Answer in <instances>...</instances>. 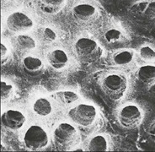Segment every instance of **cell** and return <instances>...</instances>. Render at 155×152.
<instances>
[{
    "mask_svg": "<svg viewBox=\"0 0 155 152\" xmlns=\"http://www.w3.org/2000/svg\"><path fill=\"white\" fill-rule=\"evenodd\" d=\"M25 148L35 151L47 147L49 138L45 129L38 125H32L26 130L23 138Z\"/></svg>",
    "mask_w": 155,
    "mask_h": 152,
    "instance_id": "cell-3",
    "label": "cell"
},
{
    "mask_svg": "<svg viewBox=\"0 0 155 152\" xmlns=\"http://www.w3.org/2000/svg\"><path fill=\"white\" fill-rule=\"evenodd\" d=\"M147 136L149 138V140L155 144V121L148 127Z\"/></svg>",
    "mask_w": 155,
    "mask_h": 152,
    "instance_id": "cell-24",
    "label": "cell"
},
{
    "mask_svg": "<svg viewBox=\"0 0 155 152\" xmlns=\"http://www.w3.org/2000/svg\"><path fill=\"white\" fill-rule=\"evenodd\" d=\"M6 25L9 31L15 33H22L33 27V20L22 12H14L8 16Z\"/></svg>",
    "mask_w": 155,
    "mask_h": 152,
    "instance_id": "cell-7",
    "label": "cell"
},
{
    "mask_svg": "<svg viewBox=\"0 0 155 152\" xmlns=\"http://www.w3.org/2000/svg\"><path fill=\"white\" fill-rule=\"evenodd\" d=\"M68 115L75 123L83 127H88L95 121L97 111L93 105L79 104L71 108Z\"/></svg>",
    "mask_w": 155,
    "mask_h": 152,
    "instance_id": "cell-6",
    "label": "cell"
},
{
    "mask_svg": "<svg viewBox=\"0 0 155 152\" xmlns=\"http://www.w3.org/2000/svg\"><path fill=\"white\" fill-rule=\"evenodd\" d=\"M66 0H39L40 9L46 15H56L64 8Z\"/></svg>",
    "mask_w": 155,
    "mask_h": 152,
    "instance_id": "cell-14",
    "label": "cell"
},
{
    "mask_svg": "<svg viewBox=\"0 0 155 152\" xmlns=\"http://www.w3.org/2000/svg\"><path fill=\"white\" fill-rule=\"evenodd\" d=\"M142 13L147 20L154 21L155 20V1H150L144 4Z\"/></svg>",
    "mask_w": 155,
    "mask_h": 152,
    "instance_id": "cell-22",
    "label": "cell"
},
{
    "mask_svg": "<svg viewBox=\"0 0 155 152\" xmlns=\"http://www.w3.org/2000/svg\"><path fill=\"white\" fill-rule=\"evenodd\" d=\"M39 38L45 44L53 43L58 38L57 33L51 27H43L39 31Z\"/></svg>",
    "mask_w": 155,
    "mask_h": 152,
    "instance_id": "cell-19",
    "label": "cell"
},
{
    "mask_svg": "<svg viewBox=\"0 0 155 152\" xmlns=\"http://www.w3.org/2000/svg\"><path fill=\"white\" fill-rule=\"evenodd\" d=\"M58 99L60 100V101L65 104V105H70L73 104L74 102L77 101L78 100V95L77 93H75L74 91L71 90H64V91H60L57 93Z\"/></svg>",
    "mask_w": 155,
    "mask_h": 152,
    "instance_id": "cell-20",
    "label": "cell"
},
{
    "mask_svg": "<svg viewBox=\"0 0 155 152\" xmlns=\"http://www.w3.org/2000/svg\"><path fill=\"white\" fill-rule=\"evenodd\" d=\"M148 93L152 97L155 99V82H153L152 85L149 86V89H148Z\"/></svg>",
    "mask_w": 155,
    "mask_h": 152,
    "instance_id": "cell-26",
    "label": "cell"
},
{
    "mask_svg": "<svg viewBox=\"0 0 155 152\" xmlns=\"http://www.w3.org/2000/svg\"><path fill=\"white\" fill-rule=\"evenodd\" d=\"M104 43L111 49H120L126 47L128 43L127 37L118 29H110L103 35Z\"/></svg>",
    "mask_w": 155,
    "mask_h": 152,
    "instance_id": "cell-10",
    "label": "cell"
},
{
    "mask_svg": "<svg viewBox=\"0 0 155 152\" xmlns=\"http://www.w3.org/2000/svg\"><path fill=\"white\" fill-rule=\"evenodd\" d=\"M47 61L52 69L61 70L68 63V57L62 49H55L47 55Z\"/></svg>",
    "mask_w": 155,
    "mask_h": 152,
    "instance_id": "cell-12",
    "label": "cell"
},
{
    "mask_svg": "<svg viewBox=\"0 0 155 152\" xmlns=\"http://www.w3.org/2000/svg\"><path fill=\"white\" fill-rule=\"evenodd\" d=\"M77 129L68 123H60L53 133L55 144L60 150L71 148L74 144V142L77 140Z\"/></svg>",
    "mask_w": 155,
    "mask_h": 152,
    "instance_id": "cell-5",
    "label": "cell"
},
{
    "mask_svg": "<svg viewBox=\"0 0 155 152\" xmlns=\"http://www.w3.org/2000/svg\"><path fill=\"white\" fill-rule=\"evenodd\" d=\"M74 50L78 60L84 64H91L99 61L103 54V50L93 39L82 37L74 45Z\"/></svg>",
    "mask_w": 155,
    "mask_h": 152,
    "instance_id": "cell-1",
    "label": "cell"
},
{
    "mask_svg": "<svg viewBox=\"0 0 155 152\" xmlns=\"http://www.w3.org/2000/svg\"><path fill=\"white\" fill-rule=\"evenodd\" d=\"M24 72L31 77H37L44 72V64L41 59L35 57L28 56L22 61Z\"/></svg>",
    "mask_w": 155,
    "mask_h": 152,
    "instance_id": "cell-11",
    "label": "cell"
},
{
    "mask_svg": "<svg viewBox=\"0 0 155 152\" xmlns=\"http://www.w3.org/2000/svg\"><path fill=\"white\" fill-rule=\"evenodd\" d=\"M134 59V52L129 49L119 50L112 56V62L116 66L127 67L130 65Z\"/></svg>",
    "mask_w": 155,
    "mask_h": 152,
    "instance_id": "cell-15",
    "label": "cell"
},
{
    "mask_svg": "<svg viewBox=\"0 0 155 152\" xmlns=\"http://www.w3.org/2000/svg\"><path fill=\"white\" fill-rule=\"evenodd\" d=\"M138 56L141 60L145 62H153L155 61V49L149 46L140 47Z\"/></svg>",
    "mask_w": 155,
    "mask_h": 152,
    "instance_id": "cell-21",
    "label": "cell"
},
{
    "mask_svg": "<svg viewBox=\"0 0 155 152\" xmlns=\"http://www.w3.org/2000/svg\"><path fill=\"white\" fill-rule=\"evenodd\" d=\"M14 46L19 51L27 52L35 49L36 43L31 36L28 35H19L13 39Z\"/></svg>",
    "mask_w": 155,
    "mask_h": 152,
    "instance_id": "cell-17",
    "label": "cell"
},
{
    "mask_svg": "<svg viewBox=\"0 0 155 152\" xmlns=\"http://www.w3.org/2000/svg\"><path fill=\"white\" fill-rule=\"evenodd\" d=\"M13 90H14V88L11 84L2 80L1 81V100L4 101L9 99L13 94Z\"/></svg>",
    "mask_w": 155,
    "mask_h": 152,
    "instance_id": "cell-23",
    "label": "cell"
},
{
    "mask_svg": "<svg viewBox=\"0 0 155 152\" xmlns=\"http://www.w3.org/2000/svg\"><path fill=\"white\" fill-rule=\"evenodd\" d=\"M102 90L113 101H120L127 90V79L120 74H108L102 81Z\"/></svg>",
    "mask_w": 155,
    "mask_h": 152,
    "instance_id": "cell-2",
    "label": "cell"
},
{
    "mask_svg": "<svg viewBox=\"0 0 155 152\" xmlns=\"http://www.w3.org/2000/svg\"><path fill=\"white\" fill-rule=\"evenodd\" d=\"M33 111L39 117H47L52 113V105L47 98H38L33 104Z\"/></svg>",
    "mask_w": 155,
    "mask_h": 152,
    "instance_id": "cell-16",
    "label": "cell"
},
{
    "mask_svg": "<svg viewBox=\"0 0 155 152\" xmlns=\"http://www.w3.org/2000/svg\"><path fill=\"white\" fill-rule=\"evenodd\" d=\"M143 120V112L135 104L123 106L118 113V121L125 129H135L142 123Z\"/></svg>",
    "mask_w": 155,
    "mask_h": 152,
    "instance_id": "cell-4",
    "label": "cell"
},
{
    "mask_svg": "<svg viewBox=\"0 0 155 152\" xmlns=\"http://www.w3.org/2000/svg\"><path fill=\"white\" fill-rule=\"evenodd\" d=\"M8 49L7 46L5 45L4 42L1 43V60H2V64H4V60L8 58Z\"/></svg>",
    "mask_w": 155,
    "mask_h": 152,
    "instance_id": "cell-25",
    "label": "cell"
},
{
    "mask_svg": "<svg viewBox=\"0 0 155 152\" xmlns=\"http://www.w3.org/2000/svg\"><path fill=\"white\" fill-rule=\"evenodd\" d=\"M89 151H106L108 150V142L104 135H95L88 143Z\"/></svg>",
    "mask_w": 155,
    "mask_h": 152,
    "instance_id": "cell-18",
    "label": "cell"
},
{
    "mask_svg": "<svg viewBox=\"0 0 155 152\" xmlns=\"http://www.w3.org/2000/svg\"><path fill=\"white\" fill-rule=\"evenodd\" d=\"M72 15L78 24L89 25L96 20L99 15V12L94 5L89 4H80L73 8Z\"/></svg>",
    "mask_w": 155,
    "mask_h": 152,
    "instance_id": "cell-8",
    "label": "cell"
},
{
    "mask_svg": "<svg viewBox=\"0 0 155 152\" xmlns=\"http://www.w3.org/2000/svg\"><path fill=\"white\" fill-rule=\"evenodd\" d=\"M26 121L23 113L17 110H7L1 115L2 125L10 130H18L21 129Z\"/></svg>",
    "mask_w": 155,
    "mask_h": 152,
    "instance_id": "cell-9",
    "label": "cell"
},
{
    "mask_svg": "<svg viewBox=\"0 0 155 152\" xmlns=\"http://www.w3.org/2000/svg\"><path fill=\"white\" fill-rule=\"evenodd\" d=\"M136 78L141 84L150 86L155 82V65L146 64L143 65L136 72Z\"/></svg>",
    "mask_w": 155,
    "mask_h": 152,
    "instance_id": "cell-13",
    "label": "cell"
}]
</instances>
